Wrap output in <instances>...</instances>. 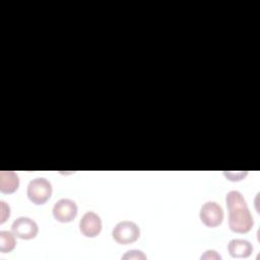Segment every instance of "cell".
Instances as JSON below:
<instances>
[{
  "mask_svg": "<svg viewBox=\"0 0 260 260\" xmlns=\"http://www.w3.org/2000/svg\"><path fill=\"white\" fill-rule=\"evenodd\" d=\"M225 204L229 209L231 231L238 234L250 232L254 225V219L242 193L236 190L230 191L225 196Z\"/></svg>",
  "mask_w": 260,
  "mask_h": 260,
  "instance_id": "6da1fadb",
  "label": "cell"
},
{
  "mask_svg": "<svg viewBox=\"0 0 260 260\" xmlns=\"http://www.w3.org/2000/svg\"><path fill=\"white\" fill-rule=\"evenodd\" d=\"M26 194L32 203L44 204L52 195V185L46 178L32 179L27 185Z\"/></svg>",
  "mask_w": 260,
  "mask_h": 260,
  "instance_id": "7a4b0ae2",
  "label": "cell"
},
{
  "mask_svg": "<svg viewBox=\"0 0 260 260\" xmlns=\"http://www.w3.org/2000/svg\"><path fill=\"white\" fill-rule=\"evenodd\" d=\"M112 236L118 244L128 245L137 241L140 236V230L134 221L122 220L115 225Z\"/></svg>",
  "mask_w": 260,
  "mask_h": 260,
  "instance_id": "3957f363",
  "label": "cell"
},
{
  "mask_svg": "<svg viewBox=\"0 0 260 260\" xmlns=\"http://www.w3.org/2000/svg\"><path fill=\"white\" fill-rule=\"evenodd\" d=\"M223 210L219 204L214 201L205 202L200 209V220L208 228H215L222 222Z\"/></svg>",
  "mask_w": 260,
  "mask_h": 260,
  "instance_id": "277c9868",
  "label": "cell"
},
{
  "mask_svg": "<svg viewBox=\"0 0 260 260\" xmlns=\"http://www.w3.org/2000/svg\"><path fill=\"white\" fill-rule=\"evenodd\" d=\"M11 231L19 239L30 240L38 235L39 226L34 219L27 216H20L12 222Z\"/></svg>",
  "mask_w": 260,
  "mask_h": 260,
  "instance_id": "5b68a950",
  "label": "cell"
},
{
  "mask_svg": "<svg viewBox=\"0 0 260 260\" xmlns=\"http://www.w3.org/2000/svg\"><path fill=\"white\" fill-rule=\"evenodd\" d=\"M77 215L76 203L68 198L59 199L53 206V216L57 221L70 222Z\"/></svg>",
  "mask_w": 260,
  "mask_h": 260,
  "instance_id": "8992f818",
  "label": "cell"
},
{
  "mask_svg": "<svg viewBox=\"0 0 260 260\" xmlns=\"http://www.w3.org/2000/svg\"><path fill=\"white\" fill-rule=\"evenodd\" d=\"M79 230L87 238L96 237L102 231V219L100 215L93 211H86L79 221Z\"/></svg>",
  "mask_w": 260,
  "mask_h": 260,
  "instance_id": "52a82bcc",
  "label": "cell"
},
{
  "mask_svg": "<svg viewBox=\"0 0 260 260\" xmlns=\"http://www.w3.org/2000/svg\"><path fill=\"white\" fill-rule=\"evenodd\" d=\"M228 251L234 258H247L252 254L253 246L247 240L234 239L229 242Z\"/></svg>",
  "mask_w": 260,
  "mask_h": 260,
  "instance_id": "ba28073f",
  "label": "cell"
},
{
  "mask_svg": "<svg viewBox=\"0 0 260 260\" xmlns=\"http://www.w3.org/2000/svg\"><path fill=\"white\" fill-rule=\"evenodd\" d=\"M19 186V179L13 171L0 172V190L3 193H13Z\"/></svg>",
  "mask_w": 260,
  "mask_h": 260,
  "instance_id": "9c48e42d",
  "label": "cell"
},
{
  "mask_svg": "<svg viewBox=\"0 0 260 260\" xmlns=\"http://www.w3.org/2000/svg\"><path fill=\"white\" fill-rule=\"evenodd\" d=\"M14 236L13 233L7 231L0 232V252L8 253L15 248L16 241Z\"/></svg>",
  "mask_w": 260,
  "mask_h": 260,
  "instance_id": "30bf717a",
  "label": "cell"
},
{
  "mask_svg": "<svg viewBox=\"0 0 260 260\" xmlns=\"http://www.w3.org/2000/svg\"><path fill=\"white\" fill-rule=\"evenodd\" d=\"M122 259H146V256L141 251L131 250L128 251L125 255H123Z\"/></svg>",
  "mask_w": 260,
  "mask_h": 260,
  "instance_id": "8fae6325",
  "label": "cell"
},
{
  "mask_svg": "<svg viewBox=\"0 0 260 260\" xmlns=\"http://www.w3.org/2000/svg\"><path fill=\"white\" fill-rule=\"evenodd\" d=\"M0 205H1V221L0 222L3 223L10 215V207L3 200L0 201Z\"/></svg>",
  "mask_w": 260,
  "mask_h": 260,
  "instance_id": "7c38bea8",
  "label": "cell"
},
{
  "mask_svg": "<svg viewBox=\"0 0 260 260\" xmlns=\"http://www.w3.org/2000/svg\"><path fill=\"white\" fill-rule=\"evenodd\" d=\"M220 259V255H218L215 251L213 250H208L206 251L202 256H201V259Z\"/></svg>",
  "mask_w": 260,
  "mask_h": 260,
  "instance_id": "4fadbf2b",
  "label": "cell"
}]
</instances>
